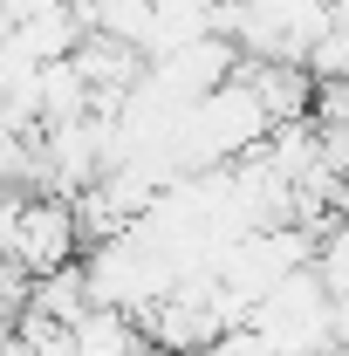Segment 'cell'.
<instances>
[{
	"instance_id": "1",
	"label": "cell",
	"mask_w": 349,
	"mask_h": 356,
	"mask_svg": "<svg viewBox=\"0 0 349 356\" xmlns=\"http://www.w3.org/2000/svg\"><path fill=\"white\" fill-rule=\"evenodd\" d=\"M76 254H83V226H76V206L69 199H28L21 206V226H14V261L28 267L35 281H48V274H62V267H76Z\"/></svg>"
},
{
	"instance_id": "2",
	"label": "cell",
	"mask_w": 349,
	"mask_h": 356,
	"mask_svg": "<svg viewBox=\"0 0 349 356\" xmlns=\"http://www.w3.org/2000/svg\"><path fill=\"white\" fill-rule=\"evenodd\" d=\"M329 28H336V35H349V0H329Z\"/></svg>"
},
{
	"instance_id": "3",
	"label": "cell",
	"mask_w": 349,
	"mask_h": 356,
	"mask_svg": "<svg viewBox=\"0 0 349 356\" xmlns=\"http://www.w3.org/2000/svg\"><path fill=\"white\" fill-rule=\"evenodd\" d=\"M343 192H349V172H343Z\"/></svg>"
}]
</instances>
